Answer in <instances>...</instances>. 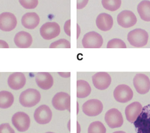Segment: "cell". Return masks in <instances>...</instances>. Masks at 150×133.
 <instances>
[{
    "label": "cell",
    "instance_id": "cell-27",
    "mask_svg": "<svg viewBox=\"0 0 150 133\" xmlns=\"http://www.w3.org/2000/svg\"><path fill=\"white\" fill-rule=\"evenodd\" d=\"M50 48H70L71 43L67 39H60L51 43L50 46Z\"/></svg>",
    "mask_w": 150,
    "mask_h": 133
},
{
    "label": "cell",
    "instance_id": "cell-23",
    "mask_svg": "<svg viewBox=\"0 0 150 133\" xmlns=\"http://www.w3.org/2000/svg\"><path fill=\"white\" fill-rule=\"evenodd\" d=\"M137 10L142 20L146 22H149L150 1L144 0L139 3L137 7Z\"/></svg>",
    "mask_w": 150,
    "mask_h": 133
},
{
    "label": "cell",
    "instance_id": "cell-33",
    "mask_svg": "<svg viewBox=\"0 0 150 133\" xmlns=\"http://www.w3.org/2000/svg\"><path fill=\"white\" fill-rule=\"evenodd\" d=\"M58 74L60 76L64 78H68L71 76L70 72H58Z\"/></svg>",
    "mask_w": 150,
    "mask_h": 133
},
{
    "label": "cell",
    "instance_id": "cell-31",
    "mask_svg": "<svg viewBox=\"0 0 150 133\" xmlns=\"http://www.w3.org/2000/svg\"><path fill=\"white\" fill-rule=\"evenodd\" d=\"M70 27L71 20L69 19L66 22L64 26V30L65 33L69 36H71Z\"/></svg>",
    "mask_w": 150,
    "mask_h": 133
},
{
    "label": "cell",
    "instance_id": "cell-18",
    "mask_svg": "<svg viewBox=\"0 0 150 133\" xmlns=\"http://www.w3.org/2000/svg\"><path fill=\"white\" fill-rule=\"evenodd\" d=\"M32 41L31 34L24 31L18 32L14 38L15 43L18 48H28L32 45Z\"/></svg>",
    "mask_w": 150,
    "mask_h": 133
},
{
    "label": "cell",
    "instance_id": "cell-19",
    "mask_svg": "<svg viewBox=\"0 0 150 133\" xmlns=\"http://www.w3.org/2000/svg\"><path fill=\"white\" fill-rule=\"evenodd\" d=\"M96 24L98 28L101 31H109L113 26V18L108 14L101 13L96 18Z\"/></svg>",
    "mask_w": 150,
    "mask_h": 133
},
{
    "label": "cell",
    "instance_id": "cell-21",
    "mask_svg": "<svg viewBox=\"0 0 150 133\" xmlns=\"http://www.w3.org/2000/svg\"><path fill=\"white\" fill-rule=\"evenodd\" d=\"M91 92V87L88 82L83 80L77 81V98L83 99L87 97Z\"/></svg>",
    "mask_w": 150,
    "mask_h": 133
},
{
    "label": "cell",
    "instance_id": "cell-30",
    "mask_svg": "<svg viewBox=\"0 0 150 133\" xmlns=\"http://www.w3.org/2000/svg\"><path fill=\"white\" fill-rule=\"evenodd\" d=\"M89 1V0H77V9L81 10L85 7Z\"/></svg>",
    "mask_w": 150,
    "mask_h": 133
},
{
    "label": "cell",
    "instance_id": "cell-16",
    "mask_svg": "<svg viewBox=\"0 0 150 133\" xmlns=\"http://www.w3.org/2000/svg\"><path fill=\"white\" fill-rule=\"evenodd\" d=\"M142 109L141 104L138 102H134L129 105L125 109V114L128 121L131 123L135 122Z\"/></svg>",
    "mask_w": 150,
    "mask_h": 133
},
{
    "label": "cell",
    "instance_id": "cell-14",
    "mask_svg": "<svg viewBox=\"0 0 150 133\" xmlns=\"http://www.w3.org/2000/svg\"><path fill=\"white\" fill-rule=\"evenodd\" d=\"M117 22L119 25L125 28L134 26L137 22L135 15L131 11L124 10L117 16Z\"/></svg>",
    "mask_w": 150,
    "mask_h": 133
},
{
    "label": "cell",
    "instance_id": "cell-25",
    "mask_svg": "<svg viewBox=\"0 0 150 133\" xmlns=\"http://www.w3.org/2000/svg\"><path fill=\"white\" fill-rule=\"evenodd\" d=\"M106 129L102 122L99 121L92 123L88 129V133H106Z\"/></svg>",
    "mask_w": 150,
    "mask_h": 133
},
{
    "label": "cell",
    "instance_id": "cell-36",
    "mask_svg": "<svg viewBox=\"0 0 150 133\" xmlns=\"http://www.w3.org/2000/svg\"><path fill=\"white\" fill-rule=\"evenodd\" d=\"M45 133H54L53 132H47Z\"/></svg>",
    "mask_w": 150,
    "mask_h": 133
},
{
    "label": "cell",
    "instance_id": "cell-5",
    "mask_svg": "<svg viewBox=\"0 0 150 133\" xmlns=\"http://www.w3.org/2000/svg\"><path fill=\"white\" fill-rule=\"evenodd\" d=\"M40 35L45 40H49L56 38L60 33L59 24L54 22L45 23L40 28Z\"/></svg>",
    "mask_w": 150,
    "mask_h": 133
},
{
    "label": "cell",
    "instance_id": "cell-12",
    "mask_svg": "<svg viewBox=\"0 0 150 133\" xmlns=\"http://www.w3.org/2000/svg\"><path fill=\"white\" fill-rule=\"evenodd\" d=\"M92 79L94 86L101 91L107 89L111 83L110 75L104 72L96 73L92 76Z\"/></svg>",
    "mask_w": 150,
    "mask_h": 133
},
{
    "label": "cell",
    "instance_id": "cell-10",
    "mask_svg": "<svg viewBox=\"0 0 150 133\" xmlns=\"http://www.w3.org/2000/svg\"><path fill=\"white\" fill-rule=\"evenodd\" d=\"M133 84L136 91L139 94H146L150 91L149 78L144 74H138L136 75L134 78Z\"/></svg>",
    "mask_w": 150,
    "mask_h": 133
},
{
    "label": "cell",
    "instance_id": "cell-4",
    "mask_svg": "<svg viewBox=\"0 0 150 133\" xmlns=\"http://www.w3.org/2000/svg\"><path fill=\"white\" fill-rule=\"evenodd\" d=\"M52 103L53 107L58 110H67L70 112L71 97L66 92H60L56 94L52 99Z\"/></svg>",
    "mask_w": 150,
    "mask_h": 133
},
{
    "label": "cell",
    "instance_id": "cell-11",
    "mask_svg": "<svg viewBox=\"0 0 150 133\" xmlns=\"http://www.w3.org/2000/svg\"><path fill=\"white\" fill-rule=\"evenodd\" d=\"M17 25V18L13 14L4 12L0 15V30L10 32L16 28Z\"/></svg>",
    "mask_w": 150,
    "mask_h": 133
},
{
    "label": "cell",
    "instance_id": "cell-3",
    "mask_svg": "<svg viewBox=\"0 0 150 133\" xmlns=\"http://www.w3.org/2000/svg\"><path fill=\"white\" fill-rule=\"evenodd\" d=\"M103 39L99 33L92 31L86 33L82 40V44L85 48H99L103 45Z\"/></svg>",
    "mask_w": 150,
    "mask_h": 133
},
{
    "label": "cell",
    "instance_id": "cell-6",
    "mask_svg": "<svg viewBox=\"0 0 150 133\" xmlns=\"http://www.w3.org/2000/svg\"><path fill=\"white\" fill-rule=\"evenodd\" d=\"M113 95L115 99L117 102L125 103L128 102L132 99L133 92L128 86L122 84L116 87Z\"/></svg>",
    "mask_w": 150,
    "mask_h": 133
},
{
    "label": "cell",
    "instance_id": "cell-2",
    "mask_svg": "<svg viewBox=\"0 0 150 133\" xmlns=\"http://www.w3.org/2000/svg\"><path fill=\"white\" fill-rule=\"evenodd\" d=\"M149 39V34L145 30L137 29L130 31L127 35V40L131 45L140 48L146 45Z\"/></svg>",
    "mask_w": 150,
    "mask_h": 133
},
{
    "label": "cell",
    "instance_id": "cell-9",
    "mask_svg": "<svg viewBox=\"0 0 150 133\" xmlns=\"http://www.w3.org/2000/svg\"><path fill=\"white\" fill-rule=\"evenodd\" d=\"M12 123L18 131H26L29 129L30 125V117L24 112H17L12 117Z\"/></svg>",
    "mask_w": 150,
    "mask_h": 133
},
{
    "label": "cell",
    "instance_id": "cell-22",
    "mask_svg": "<svg viewBox=\"0 0 150 133\" xmlns=\"http://www.w3.org/2000/svg\"><path fill=\"white\" fill-rule=\"evenodd\" d=\"M14 98L13 95L8 91L0 92V108L7 109L11 107L13 103Z\"/></svg>",
    "mask_w": 150,
    "mask_h": 133
},
{
    "label": "cell",
    "instance_id": "cell-7",
    "mask_svg": "<svg viewBox=\"0 0 150 133\" xmlns=\"http://www.w3.org/2000/svg\"><path fill=\"white\" fill-rule=\"evenodd\" d=\"M105 120L109 127L112 128L121 127L124 123L122 113L115 108L111 109L106 112Z\"/></svg>",
    "mask_w": 150,
    "mask_h": 133
},
{
    "label": "cell",
    "instance_id": "cell-15",
    "mask_svg": "<svg viewBox=\"0 0 150 133\" xmlns=\"http://www.w3.org/2000/svg\"><path fill=\"white\" fill-rule=\"evenodd\" d=\"M8 83L9 87L15 91H18L24 87L26 83V78L22 72H14L9 76Z\"/></svg>",
    "mask_w": 150,
    "mask_h": 133
},
{
    "label": "cell",
    "instance_id": "cell-17",
    "mask_svg": "<svg viewBox=\"0 0 150 133\" xmlns=\"http://www.w3.org/2000/svg\"><path fill=\"white\" fill-rule=\"evenodd\" d=\"M35 81L38 86L44 90L50 89L54 83L53 77L49 72L37 73L35 76Z\"/></svg>",
    "mask_w": 150,
    "mask_h": 133
},
{
    "label": "cell",
    "instance_id": "cell-1",
    "mask_svg": "<svg viewBox=\"0 0 150 133\" xmlns=\"http://www.w3.org/2000/svg\"><path fill=\"white\" fill-rule=\"evenodd\" d=\"M41 97V94L39 91L35 89L29 88L21 93L19 102L23 107H33L39 103Z\"/></svg>",
    "mask_w": 150,
    "mask_h": 133
},
{
    "label": "cell",
    "instance_id": "cell-26",
    "mask_svg": "<svg viewBox=\"0 0 150 133\" xmlns=\"http://www.w3.org/2000/svg\"><path fill=\"white\" fill-rule=\"evenodd\" d=\"M107 48H126V44L123 40L115 38L109 40L107 44Z\"/></svg>",
    "mask_w": 150,
    "mask_h": 133
},
{
    "label": "cell",
    "instance_id": "cell-24",
    "mask_svg": "<svg viewBox=\"0 0 150 133\" xmlns=\"http://www.w3.org/2000/svg\"><path fill=\"white\" fill-rule=\"evenodd\" d=\"M103 7L106 10L111 11H115L120 7L121 0H102Z\"/></svg>",
    "mask_w": 150,
    "mask_h": 133
},
{
    "label": "cell",
    "instance_id": "cell-35",
    "mask_svg": "<svg viewBox=\"0 0 150 133\" xmlns=\"http://www.w3.org/2000/svg\"><path fill=\"white\" fill-rule=\"evenodd\" d=\"M113 133H125V132H123V131H117L115 132H114Z\"/></svg>",
    "mask_w": 150,
    "mask_h": 133
},
{
    "label": "cell",
    "instance_id": "cell-13",
    "mask_svg": "<svg viewBox=\"0 0 150 133\" xmlns=\"http://www.w3.org/2000/svg\"><path fill=\"white\" fill-rule=\"evenodd\" d=\"M34 117L37 123L41 125L46 124L52 120V111L48 106L41 105L36 109Z\"/></svg>",
    "mask_w": 150,
    "mask_h": 133
},
{
    "label": "cell",
    "instance_id": "cell-29",
    "mask_svg": "<svg viewBox=\"0 0 150 133\" xmlns=\"http://www.w3.org/2000/svg\"><path fill=\"white\" fill-rule=\"evenodd\" d=\"M0 133H15V131L8 123L0 125Z\"/></svg>",
    "mask_w": 150,
    "mask_h": 133
},
{
    "label": "cell",
    "instance_id": "cell-20",
    "mask_svg": "<svg viewBox=\"0 0 150 133\" xmlns=\"http://www.w3.org/2000/svg\"><path fill=\"white\" fill-rule=\"evenodd\" d=\"M39 15L35 13H28L22 17L21 22L23 26L28 29L35 28L40 23Z\"/></svg>",
    "mask_w": 150,
    "mask_h": 133
},
{
    "label": "cell",
    "instance_id": "cell-8",
    "mask_svg": "<svg viewBox=\"0 0 150 133\" xmlns=\"http://www.w3.org/2000/svg\"><path fill=\"white\" fill-rule=\"evenodd\" d=\"M103 109V105L102 102L96 99L88 100L82 106L83 113L89 116H97L102 113Z\"/></svg>",
    "mask_w": 150,
    "mask_h": 133
},
{
    "label": "cell",
    "instance_id": "cell-28",
    "mask_svg": "<svg viewBox=\"0 0 150 133\" xmlns=\"http://www.w3.org/2000/svg\"><path fill=\"white\" fill-rule=\"evenodd\" d=\"M22 6L26 9H33L38 5V0H19Z\"/></svg>",
    "mask_w": 150,
    "mask_h": 133
},
{
    "label": "cell",
    "instance_id": "cell-34",
    "mask_svg": "<svg viewBox=\"0 0 150 133\" xmlns=\"http://www.w3.org/2000/svg\"><path fill=\"white\" fill-rule=\"evenodd\" d=\"M77 39H78L79 37L80 33H81V28H80L79 26L78 25V24H77Z\"/></svg>",
    "mask_w": 150,
    "mask_h": 133
},
{
    "label": "cell",
    "instance_id": "cell-32",
    "mask_svg": "<svg viewBox=\"0 0 150 133\" xmlns=\"http://www.w3.org/2000/svg\"><path fill=\"white\" fill-rule=\"evenodd\" d=\"M0 48H8V44L4 40H0Z\"/></svg>",
    "mask_w": 150,
    "mask_h": 133
}]
</instances>
